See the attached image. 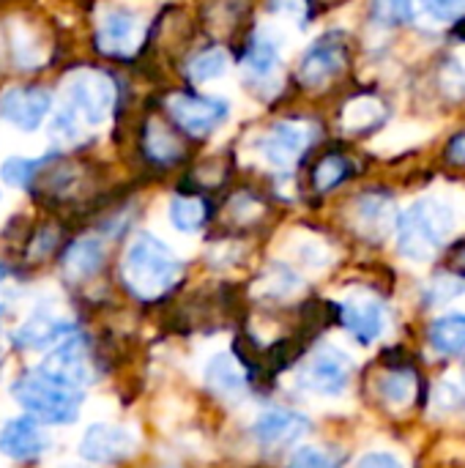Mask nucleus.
Masks as SVG:
<instances>
[{
	"mask_svg": "<svg viewBox=\"0 0 465 468\" xmlns=\"http://www.w3.org/2000/svg\"><path fill=\"white\" fill-rule=\"evenodd\" d=\"M184 274V263L175 252L151 233H137L123 255L121 277L132 296L137 299H159L170 293Z\"/></svg>",
	"mask_w": 465,
	"mask_h": 468,
	"instance_id": "1",
	"label": "nucleus"
},
{
	"mask_svg": "<svg viewBox=\"0 0 465 468\" xmlns=\"http://www.w3.org/2000/svg\"><path fill=\"white\" fill-rule=\"evenodd\" d=\"M452 230H455V208L436 197L417 200L395 222L400 255L417 263L436 258L447 247Z\"/></svg>",
	"mask_w": 465,
	"mask_h": 468,
	"instance_id": "2",
	"label": "nucleus"
},
{
	"mask_svg": "<svg viewBox=\"0 0 465 468\" xmlns=\"http://www.w3.org/2000/svg\"><path fill=\"white\" fill-rule=\"evenodd\" d=\"M19 409L41 425H71L82 409V392L66 389L38 370L22 373L11 387Z\"/></svg>",
	"mask_w": 465,
	"mask_h": 468,
	"instance_id": "3",
	"label": "nucleus"
},
{
	"mask_svg": "<svg viewBox=\"0 0 465 468\" xmlns=\"http://www.w3.org/2000/svg\"><path fill=\"white\" fill-rule=\"evenodd\" d=\"M115 82L99 69H74L66 77V93L60 110L69 112L82 126H99L112 115Z\"/></svg>",
	"mask_w": 465,
	"mask_h": 468,
	"instance_id": "4",
	"label": "nucleus"
},
{
	"mask_svg": "<svg viewBox=\"0 0 465 468\" xmlns=\"http://www.w3.org/2000/svg\"><path fill=\"white\" fill-rule=\"evenodd\" d=\"M351 378H354V362L337 346L315 348L296 373L299 387L318 398H340L343 392H348Z\"/></svg>",
	"mask_w": 465,
	"mask_h": 468,
	"instance_id": "5",
	"label": "nucleus"
},
{
	"mask_svg": "<svg viewBox=\"0 0 465 468\" xmlns=\"http://www.w3.org/2000/svg\"><path fill=\"white\" fill-rule=\"evenodd\" d=\"M167 115L173 118V123L192 134V137H208L211 132H217L227 115H230V104L227 99H217V96H203V93H173L167 101Z\"/></svg>",
	"mask_w": 465,
	"mask_h": 468,
	"instance_id": "6",
	"label": "nucleus"
},
{
	"mask_svg": "<svg viewBox=\"0 0 465 468\" xmlns=\"http://www.w3.org/2000/svg\"><path fill=\"white\" fill-rule=\"evenodd\" d=\"M36 370L66 389L82 392L93 381V362H90L88 340L74 332L71 337L58 343Z\"/></svg>",
	"mask_w": 465,
	"mask_h": 468,
	"instance_id": "7",
	"label": "nucleus"
},
{
	"mask_svg": "<svg viewBox=\"0 0 465 468\" xmlns=\"http://www.w3.org/2000/svg\"><path fill=\"white\" fill-rule=\"evenodd\" d=\"M345 63H348V41L340 30H332L321 36L299 60V82L304 88H323L334 77H340Z\"/></svg>",
	"mask_w": 465,
	"mask_h": 468,
	"instance_id": "8",
	"label": "nucleus"
},
{
	"mask_svg": "<svg viewBox=\"0 0 465 468\" xmlns=\"http://www.w3.org/2000/svg\"><path fill=\"white\" fill-rule=\"evenodd\" d=\"M137 452V433L126 425L112 422H93L85 428L79 439V458L88 463H121Z\"/></svg>",
	"mask_w": 465,
	"mask_h": 468,
	"instance_id": "9",
	"label": "nucleus"
},
{
	"mask_svg": "<svg viewBox=\"0 0 465 468\" xmlns=\"http://www.w3.org/2000/svg\"><path fill=\"white\" fill-rule=\"evenodd\" d=\"M312 145V126L304 121H280L274 123L258 143L260 156L277 167V170H291Z\"/></svg>",
	"mask_w": 465,
	"mask_h": 468,
	"instance_id": "10",
	"label": "nucleus"
},
{
	"mask_svg": "<svg viewBox=\"0 0 465 468\" xmlns=\"http://www.w3.org/2000/svg\"><path fill=\"white\" fill-rule=\"evenodd\" d=\"M52 112V93L41 85H11L0 93V118L22 132H36Z\"/></svg>",
	"mask_w": 465,
	"mask_h": 468,
	"instance_id": "11",
	"label": "nucleus"
},
{
	"mask_svg": "<svg viewBox=\"0 0 465 468\" xmlns=\"http://www.w3.org/2000/svg\"><path fill=\"white\" fill-rule=\"evenodd\" d=\"M145 36L137 14L129 8H107L96 25V49L110 58H129Z\"/></svg>",
	"mask_w": 465,
	"mask_h": 468,
	"instance_id": "12",
	"label": "nucleus"
},
{
	"mask_svg": "<svg viewBox=\"0 0 465 468\" xmlns=\"http://www.w3.org/2000/svg\"><path fill=\"white\" fill-rule=\"evenodd\" d=\"M340 324L356 343L373 346L384 335L386 307L373 293H354L340 304Z\"/></svg>",
	"mask_w": 465,
	"mask_h": 468,
	"instance_id": "13",
	"label": "nucleus"
},
{
	"mask_svg": "<svg viewBox=\"0 0 465 468\" xmlns=\"http://www.w3.org/2000/svg\"><path fill=\"white\" fill-rule=\"evenodd\" d=\"M310 431V420L291 409H263L252 422V436L263 450H285Z\"/></svg>",
	"mask_w": 465,
	"mask_h": 468,
	"instance_id": "14",
	"label": "nucleus"
},
{
	"mask_svg": "<svg viewBox=\"0 0 465 468\" xmlns=\"http://www.w3.org/2000/svg\"><path fill=\"white\" fill-rule=\"evenodd\" d=\"M47 450H49V439H47L41 422H36L27 414L8 420L0 431V452L16 463H30V461L41 458Z\"/></svg>",
	"mask_w": 465,
	"mask_h": 468,
	"instance_id": "15",
	"label": "nucleus"
},
{
	"mask_svg": "<svg viewBox=\"0 0 465 468\" xmlns=\"http://www.w3.org/2000/svg\"><path fill=\"white\" fill-rule=\"evenodd\" d=\"M375 395L389 411H408L422 398V376L411 365H389L375 378Z\"/></svg>",
	"mask_w": 465,
	"mask_h": 468,
	"instance_id": "16",
	"label": "nucleus"
},
{
	"mask_svg": "<svg viewBox=\"0 0 465 468\" xmlns=\"http://www.w3.org/2000/svg\"><path fill=\"white\" fill-rule=\"evenodd\" d=\"M71 335H74V324L69 318L36 313L22 326L14 329L11 343L22 351H41V348H55L58 343H63Z\"/></svg>",
	"mask_w": 465,
	"mask_h": 468,
	"instance_id": "17",
	"label": "nucleus"
},
{
	"mask_svg": "<svg viewBox=\"0 0 465 468\" xmlns=\"http://www.w3.org/2000/svg\"><path fill=\"white\" fill-rule=\"evenodd\" d=\"M354 217H356V228L367 239H384L397 222L395 200L389 192H365L354 203Z\"/></svg>",
	"mask_w": 465,
	"mask_h": 468,
	"instance_id": "18",
	"label": "nucleus"
},
{
	"mask_svg": "<svg viewBox=\"0 0 465 468\" xmlns=\"http://www.w3.org/2000/svg\"><path fill=\"white\" fill-rule=\"evenodd\" d=\"M104 266V244L93 236L77 239L63 252V269L69 280H88Z\"/></svg>",
	"mask_w": 465,
	"mask_h": 468,
	"instance_id": "19",
	"label": "nucleus"
},
{
	"mask_svg": "<svg viewBox=\"0 0 465 468\" xmlns=\"http://www.w3.org/2000/svg\"><path fill=\"white\" fill-rule=\"evenodd\" d=\"M384 121H386V104H384L378 96H373V93H359V96H354V99L343 107V112H340V126H343L345 132H354V134L370 132V129L381 126Z\"/></svg>",
	"mask_w": 465,
	"mask_h": 468,
	"instance_id": "20",
	"label": "nucleus"
},
{
	"mask_svg": "<svg viewBox=\"0 0 465 468\" xmlns=\"http://www.w3.org/2000/svg\"><path fill=\"white\" fill-rule=\"evenodd\" d=\"M428 340L441 356H460L465 351V313H449L428 326Z\"/></svg>",
	"mask_w": 465,
	"mask_h": 468,
	"instance_id": "21",
	"label": "nucleus"
},
{
	"mask_svg": "<svg viewBox=\"0 0 465 468\" xmlns=\"http://www.w3.org/2000/svg\"><path fill=\"white\" fill-rule=\"evenodd\" d=\"M241 66L249 71L255 80H269L280 69V44L269 33H255L247 44Z\"/></svg>",
	"mask_w": 465,
	"mask_h": 468,
	"instance_id": "22",
	"label": "nucleus"
},
{
	"mask_svg": "<svg viewBox=\"0 0 465 468\" xmlns=\"http://www.w3.org/2000/svg\"><path fill=\"white\" fill-rule=\"evenodd\" d=\"M208 214H211V206L200 195H175L170 200V208H167L170 225L181 233L203 230V225L208 222Z\"/></svg>",
	"mask_w": 465,
	"mask_h": 468,
	"instance_id": "23",
	"label": "nucleus"
},
{
	"mask_svg": "<svg viewBox=\"0 0 465 468\" xmlns=\"http://www.w3.org/2000/svg\"><path fill=\"white\" fill-rule=\"evenodd\" d=\"M206 381H208V387H214L225 398H236V395H241L247 389L244 370L227 354H219V356L211 359V365L206 367Z\"/></svg>",
	"mask_w": 465,
	"mask_h": 468,
	"instance_id": "24",
	"label": "nucleus"
},
{
	"mask_svg": "<svg viewBox=\"0 0 465 468\" xmlns=\"http://www.w3.org/2000/svg\"><path fill=\"white\" fill-rule=\"evenodd\" d=\"M351 176H354V162L348 156H343V154H326L312 167V186H315V192L326 195V192L337 189L340 184H345Z\"/></svg>",
	"mask_w": 465,
	"mask_h": 468,
	"instance_id": "25",
	"label": "nucleus"
},
{
	"mask_svg": "<svg viewBox=\"0 0 465 468\" xmlns=\"http://www.w3.org/2000/svg\"><path fill=\"white\" fill-rule=\"evenodd\" d=\"M189 80L192 82H208L217 80L227 71V52L222 47H208L203 52H197L189 63H186Z\"/></svg>",
	"mask_w": 465,
	"mask_h": 468,
	"instance_id": "26",
	"label": "nucleus"
},
{
	"mask_svg": "<svg viewBox=\"0 0 465 468\" xmlns=\"http://www.w3.org/2000/svg\"><path fill=\"white\" fill-rule=\"evenodd\" d=\"M49 162V156H38V159H22V156H11L0 165V178L8 184V186H16V189H25L30 186L41 167Z\"/></svg>",
	"mask_w": 465,
	"mask_h": 468,
	"instance_id": "27",
	"label": "nucleus"
},
{
	"mask_svg": "<svg viewBox=\"0 0 465 468\" xmlns=\"http://www.w3.org/2000/svg\"><path fill=\"white\" fill-rule=\"evenodd\" d=\"M145 151H148V156H151L153 162L170 165V162H175V159L181 156V143L170 134L167 126H162V123L153 126V123H151L148 132H145Z\"/></svg>",
	"mask_w": 465,
	"mask_h": 468,
	"instance_id": "28",
	"label": "nucleus"
},
{
	"mask_svg": "<svg viewBox=\"0 0 465 468\" xmlns=\"http://www.w3.org/2000/svg\"><path fill=\"white\" fill-rule=\"evenodd\" d=\"M373 16L378 25L397 27L414 22V0H375L373 3Z\"/></svg>",
	"mask_w": 465,
	"mask_h": 468,
	"instance_id": "29",
	"label": "nucleus"
},
{
	"mask_svg": "<svg viewBox=\"0 0 465 468\" xmlns=\"http://www.w3.org/2000/svg\"><path fill=\"white\" fill-rule=\"evenodd\" d=\"M340 461L334 452L323 450V447H299L291 458L288 468H337Z\"/></svg>",
	"mask_w": 465,
	"mask_h": 468,
	"instance_id": "30",
	"label": "nucleus"
},
{
	"mask_svg": "<svg viewBox=\"0 0 465 468\" xmlns=\"http://www.w3.org/2000/svg\"><path fill=\"white\" fill-rule=\"evenodd\" d=\"M422 8L439 22H458L465 16V0H419Z\"/></svg>",
	"mask_w": 465,
	"mask_h": 468,
	"instance_id": "31",
	"label": "nucleus"
},
{
	"mask_svg": "<svg viewBox=\"0 0 465 468\" xmlns=\"http://www.w3.org/2000/svg\"><path fill=\"white\" fill-rule=\"evenodd\" d=\"M444 159L452 167H465V129L449 137V143L444 148Z\"/></svg>",
	"mask_w": 465,
	"mask_h": 468,
	"instance_id": "32",
	"label": "nucleus"
},
{
	"mask_svg": "<svg viewBox=\"0 0 465 468\" xmlns=\"http://www.w3.org/2000/svg\"><path fill=\"white\" fill-rule=\"evenodd\" d=\"M356 468H406L392 452H367Z\"/></svg>",
	"mask_w": 465,
	"mask_h": 468,
	"instance_id": "33",
	"label": "nucleus"
},
{
	"mask_svg": "<svg viewBox=\"0 0 465 468\" xmlns=\"http://www.w3.org/2000/svg\"><path fill=\"white\" fill-rule=\"evenodd\" d=\"M271 8L282 11V14H291L296 19L307 16V0H271Z\"/></svg>",
	"mask_w": 465,
	"mask_h": 468,
	"instance_id": "34",
	"label": "nucleus"
},
{
	"mask_svg": "<svg viewBox=\"0 0 465 468\" xmlns=\"http://www.w3.org/2000/svg\"><path fill=\"white\" fill-rule=\"evenodd\" d=\"M449 274L465 280V241L455 244L452 252H449Z\"/></svg>",
	"mask_w": 465,
	"mask_h": 468,
	"instance_id": "35",
	"label": "nucleus"
},
{
	"mask_svg": "<svg viewBox=\"0 0 465 468\" xmlns=\"http://www.w3.org/2000/svg\"><path fill=\"white\" fill-rule=\"evenodd\" d=\"M0 280H5V269L0 266Z\"/></svg>",
	"mask_w": 465,
	"mask_h": 468,
	"instance_id": "36",
	"label": "nucleus"
},
{
	"mask_svg": "<svg viewBox=\"0 0 465 468\" xmlns=\"http://www.w3.org/2000/svg\"><path fill=\"white\" fill-rule=\"evenodd\" d=\"M463 387H465V367H463Z\"/></svg>",
	"mask_w": 465,
	"mask_h": 468,
	"instance_id": "37",
	"label": "nucleus"
},
{
	"mask_svg": "<svg viewBox=\"0 0 465 468\" xmlns=\"http://www.w3.org/2000/svg\"><path fill=\"white\" fill-rule=\"evenodd\" d=\"M0 315H3V307H0Z\"/></svg>",
	"mask_w": 465,
	"mask_h": 468,
	"instance_id": "38",
	"label": "nucleus"
}]
</instances>
